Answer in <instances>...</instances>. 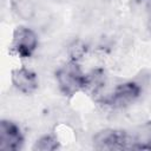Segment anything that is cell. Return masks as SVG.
<instances>
[{
  "instance_id": "obj_1",
  "label": "cell",
  "mask_w": 151,
  "mask_h": 151,
  "mask_svg": "<svg viewBox=\"0 0 151 151\" xmlns=\"http://www.w3.org/2000/svg\"><path fill=\"white\" fill-rule=\"evenodd\" d=\"M55 80L59 90L65 96H73L79 91H84L85 73H83L78 61L70 60L57 70Z\"/></svg>"
},
{
  "instance_id": "obj_2",
  "label": "cell",
  "mask_w": 151,
  "mask_h": 151,
  "mask_svg": "<svg viewBox=\"0 0 151 151\" xmlns=\"http://www.w3.org/2000/svg\"><path fill=\"white\" fill-rule=\"evenodd\" d=\"M93 147L97 150H129L134 149L133 134L124 130L105 129L97 132L92 139Z\"/></svg>"
},
{
  "instance_id": "obj_3",
  "label": "cell",
  "mask_w": 151,
  "mask_h": 151,
  "mask_svg": "<svg viewBox=\"0 0 151 151\" xmlns=\"http://www.w3.org/2000/svg\"><path fill=\"white\" fill-rule=\"evenodd\" d=\"M39 45V39L37 33L26 27L18 26L13 32L12 38V48L17 55L20 58H29L37 51Z\"/></svg>"
},
{
  "instance_id": "obj_4",
  "label": "cell",
  "mask_w": 151,
  "mask_h": 151,
  "mask_svg": "<svg viewBox=\"0 0 151 151\" xmlns=\"http://www.w3.org/2000/svg\"><path fill=\"white\" fill-rule=\"evenodd\" d=\"M142 94V87L136 81H125L119 84L113 92L105 99V104L116 107L124 109L132 105Z\"/></svg>"
},
{
  "instance_id": "obj_5",
  "label": "cell",
  "mask_w": 151,
  "mask_h": 151,
  "mask_svg": "<svg viewBox=\"0 0 151 151\" xmlns=\"http://www.w3.org/2000/svg\"><path fill=\"white\" fill-rule=\"evenodd\" d=\"M25 142L20 127L12 120L2 119L0 123V150L18 151Z\"/></svg>"
},
{
  "instance_id": "obj_6",
  "label": "cell",
  "mask_w": 151,
  "mask_h": 151,
  "mask_svg": "<svg viewBox=\"0 0 151 151\" xmlns=\"http://www.w3.org/2000/svg\"><path fill=\"white\" fill-rule=\"evenodd\" d=\"M11 81L13 86L24 94L33 93L39 86L37 73L26 67L14 68L11 73Z\"/></svg>"
},
{
  "instance_id": "obj_7",
  "label": "cell",
  "mask_w": 151,
  "mask_h": 151,
  "mask_svg": "<svg viewBox=\"0 0 151 151\" xmlns=\"http://www.w3.org/2000/svg\"><path fill=\"white\" fill-rule=\"evenodd\" d=\"M106 84V73L103 68L92 70L90 73L85 74V86L84 91L90 94H98Z\"/></svg>"
},
{
  "instance_id": "obj_8",
  "label": "cell",
  "mask_w": 151,
  "mask_h": 151,
  "mask_svg": "<svg viewBox=\"0 0 151 151\" xmlns=\"http://www.w3.org/2000/svg\"><path fill=\"white\" fill-rule=\"evenodd\" d=\"M134 138V149L151 150V123L143 126L142 131L133 136Z\"/></svg>"
},
{
  "instance_id": "obj_9",
  "label": "cell",
  "mask_w": 151,
  "mask_h": 151,
  "mask_svg": "<svg viewBox=\"0 0 151 151\" xmlns=\"http://www.w3.org/2000/svg\"><path fill=\"white\" fill-rule=\"evenodd\" d=\"M59 147L58 139L52 134H45L40 137L33 145L34 151H53Z\"/></svg>"
},
{
  "instance_id": "obj_10",
  "label": "cell",
  "mask_w": 151,
  "mask_h": 151,
  "mask_svg": "<svg viewBox=\"0 0 151 151\" xmlns=\"http://www.w3.org/2000/svg\"><path fill=\"white\" fill-rule=\"evenodd\" d=\"M87 52V46L81 40H73L68 47H67V54L70 57V60L79 61L83 57H85Z\"/></svg>"
},
{
  "instance_id": "obj_11",
  "label": "cell",
  "mask_w": 151,
  "mask_h": 151,
  "mask_svg": "<svg viewBox=\"0 0 151 151\" xmlns=\"http://www.w3.org/2000/svg\"><path fill=\"white\" fill-rule=\"evenodd\" d=\"M146 9H147L149 17H151V0H147L146 1Z\"/></svg>"
},
{
  "instance_id": "obj_12",
  "label": "cell",
  "mask_w": 151,
  "mask_h": 151,
  "mask_svg": "<svg viewBox=\"0 0 151 151\" xmlns=\"http://www.w3.org/2000/svg\"><path fill=\"white\" fill-rule=\"evenodd\" d=\"M147 29L151 34V17H149V21H147Z\"/></svg>"
},
{
  "instance_id": "obj_13",
  "label": "cell",
  "mask_w": 151,
  "mask_h": 151,
  "mask_svg": "<svg viewBox=\"0 0 151 151\" xmlns=\"http://www.w3.org/2000/svg\"><path fill=\"white\" fill-rule=\"evenodd\" d=\"M146 1H147V0H146Z\"/></svg>"
}]
</instances>
